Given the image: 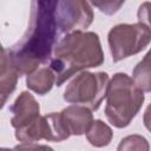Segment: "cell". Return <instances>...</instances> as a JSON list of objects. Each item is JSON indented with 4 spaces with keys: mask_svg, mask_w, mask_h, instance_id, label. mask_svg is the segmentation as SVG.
Here are the masks:
<instances>
[{
    "mask_svg": "<svg viewBox=\"0 0 151 151\" xmlns=\"http://www.w3.org/2000/svg\"><path fill=\"white\" fill-rule=\"evenodd\" d=\"M132 79L143 92H151V48L134 66Z\"/></svg>",
    "mask_w": 151,
    "mask_h": 151,
    "instance_id": "cell-13",
    "label": "cell"
},
{
    "mask_svg": "<svg viewBox=\"0 0 151 151\" xmlns=\"http://www.w3.org/2000/svg\"><path fill=\"white\" fill-rule=\"evenodd\" d=\"M54 6L55 1H33L26 33L7 50L20 76H29L38 70L40 64H45L52 58L59 32Z\"/></svg>",
    "mask_w": 151,
    "mask_h": 151,
    "instance_id": "cell-1",
    "label": "cell"
},
{
    "mask_svg": "<svg viewBox=\"0 0 151 151\" xmlns=\"http://www.w3.org/2000/svg\"><path fill=\"white\" fill-rule=\"evenodd\" d=\"M60 113L70 133L74 136H81L86 133L93 123L92 111L83 105L72 104L65 107Z\"/></svg>",
    "mask_w": 151,
    "mask_h": 151,
    "instance_id": "cell-9",
    "label": "cell"
},
{
    "mask_svg": "<svg viewBox=\"0 0 151 151\" xmlns=\"http://www.w3.org/2000/svg\"><path fill=\"white\" fill-rule=\"evenodd\" d=\"M54 17L59 32L72 33L87 28L93 21V12L87 1L61 0L55 1Z\"/></svg>",
    "mask_w": 151,
    "mask_h": 151,
    "instance_id": "cell-7",
    "label": "cell"
},
{
    "mask_svg": "<svg viewBox=\"0 0 151 151\" xmlns=\"http://www.w3.org/2000/svg\"><path fill=\"white\" fill-rule=\"evenodd\" d=\"M112 60L114 63L142 52L151 42V31L143 24H119L107 35Z\"/></svg>",
    "mask_w": 151,
    "mask_h": 151,
    "instance_id": "cell-5",
    "label": "cell"
},
{
    "mask_svg": "<svg viewBox=\"0 0 151 151\" xmlns=\"http://www.w3.org/2000/svg\"><path fill=\"white\" fill-rule=\"evenodd\" d=\"M143 122L145 127L151 132V103L147 105L145 112H144V117H143Z\"/></svg>",
    "mask_w": 151,
    "mask_h": 151,
    "instance_id": "cell-18",
    "label": "cell"
},
{
    "mask_svg": "<svg viewBox=\"0 0 151 151\" xmlns=\"http://www.w3.org/2000/svg\"><path fill=\"white\" fill-rule=\"evenodd\" d=\"M20 73L14 66L7 48H1V72H0V96H1V107L5 105L7 98L13 93L17 87Z\"/></svg>",
    "mask_w": 151,
    "mask_h": 151,
    "instance_id": "cell-10",
    "label": "cell"
},
{
    "mask_svg": "<svg viewBox=\"0 0 151 151\" xmlns=\"http://www.w3.org/2000/svg\"><path fill=\"white\" fill-rule=\"evenodd\" d=\"M138 22L145 25L151 31V2L145 1L138 7Z\"/></svg>",
    "mask_w": 151,
    "mask_h": 151,
    "instance_id": "cell-15",
    "label": "cell"
},
{
    "mask_svg": "<svg viewBox=\"0 0 151 151\" xmlns=\"http://www.w3.org/2000/svg\"><path fill=\"white\" fill-rule=\"evenodd\" d=\"M117 151H150V144L140 134H130L120 140Z\"/></svg>",
    "mask_w": 151,
    "mask_h": 151,
    "instance_id": "cell-14",
    "label": "cell"
},
{
    "mask_svg": "<svg viewBox=\"0 0 151 151\" xmlns=\"http://www.w3.org/2000/svg\"><path fill=\"white\" fill-rule=\"evenodd\" d=\"M124 4V1H119V2H104V4H100V2H93V5L98 8H100L101 12L106 13V14H113L116 13L119 7Z\"/></svg>",
    "mask_w": 151,
    "mask_h": 151,
    "instance_id": "cell-17",
    "label": "cell"
},
{
    "mask_svg": "<svg viewBox=\"0 0 151 151\" xmlns=\"http://www.w3.org/2000/svg\"><path fill=\"white\" fill-rule=\"evenodd\" d=\"M110 79L106 72L84 71L74 77L64 91L67 103L83 105L91 111H97L107 94Z\"/></svg>",
    "mask_w": 151,
    "mask_h": 151,
    "instance_id": "cell-4",
    "label": "cell"
},
{
    "mask_svg": "<svg viewBox=\"0 0 151 151\" xmlns=\"http://www.w3.org/2000/svg\"><path fill=\"white\" fill-rule=\"evenodd\" d=\"M0 151H14V150H9V149H6V147H2Z\"/></svg>",
    "mask_w": 151,
    "mask_h": 151,
    "instance_id": "cell-19",
    "label": "cell"
},
{
    "mask_svg": "<svg viewBox=\"0 0 151 151\" xmlns=\"http://www.w3.org/2000/svg\"><path fill=\"white\" fill-rule=\"evenodd\" d=\"M71 136L60 112L40 116L31 125L15 130V138L22 143H33L40 139L63 142Z\"/></svg>",
    "mask_w": 151,
    "mask_h": 151,
    "instance_id": "cell-6",
    "label": "cell"
},
{
    "mask_svg": "<svg viewBox=\"0 0 151 151\" xmlns=\"http://www.w3.org/2000/svg\"><path fill=\"white\" fill-rule=\"evenodd\" d=\"M9 110L13 114L11 118V125L15 130H20L31 125L40 117L39 103L35 100L33 94L27 91H24L18 96Z\"/></svg>",
    "mask_w": 151,
    "mask_h": 151,
    "instance_id": "cell-8",
    "label": "cell"
},
{
    "mask_svg": "<svg viewBox=\"0 0 151 151\" xmlns=\"http://www.w3.org/2000/svg\"><path fill=\"white\" fill-rule=\"evenodd\" d=\"M113 137L112 129L100 119L93 120L88 131L86 132L87 142L94 147L107 146Z\"/></svg>",
    "mask_w": 151,
    "mask_h": 151,
    "instance_id": "cell-12",
    "label": "cell"
},
{
    "mask_svg": "<svg viewBox=\"0 0 151 151\" xmlns=\"http://www.w3.org/2000/svg\"><path fill=\"white\" fill-rule=\"evenodd\" d=\"M144 92L126 73L118 72L110 80L105 116L116 127L123 129L130 125L144 103Z\"/></svg>",
    "mask_w": 151,
    "mask_h": 151,
    "instance_id": "cell-3",
    "label": "cell"
},
{
    "mask_svg": "<svg viewBox=\"0 0 151 151\" xmlns=\"http://www.w3.org/2000/svg\"><path fill=\"white\" fill-rule=\"evenodd\" d=\"M104 63L99 37L94 32L76 31L66 34L54 47L50 68L55 76L57 86L78 72L98 67Z\"/></svg>",
    "mask_w": 151,
    "mask_h": 151,
    "instance_id": "cell-2",
    "label": "cell"
},
{
    "mask_svg": "<svg viewBox=\"0 0 151 151\" xmlns=\"http://www.w3.org/2000/svg\"><path fill=\"white\" fill-rule=\"evenodd\" d=\"M14 151H54L48 145L34 144V143H22L14 147Z\"/></svg>",
    "mask_w": 151,
    "mask_h": 151,
    "instance_id": "cell-16",
    "label": "cell"
},
{
    "mask_svg": "<svg viewBox=\"0 0 151 151\" xmlns=\"http://www.w3.org/2000/svg\"><path fill=\"white\" fill-rule=\"evenodd\" d=\"M54 83L55 76L50 67H40L26 78V86L40 96L50 92Z\"/></svg>",
    "mask_w": 151,
    "mask_h": 151,
    "instance_id": "cell-11",
    "label": "cell"
}]
</instances>
